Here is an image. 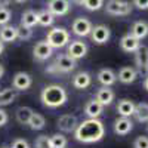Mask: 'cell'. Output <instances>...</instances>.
Instances as JSON below:
<instances>
[{
  "instance_id": "6da1fadb",
  "label": "cell",
  "mask_w": 148,
  "mask_h": 148,
  "mask_svg": "<svg viewBox=\"0 0 148 148\" xmlns=\"http://www.w3.org/2000/svg\"><path fill=\"white\" fill-rule=\"evenodd\" d=\"M105 133L104 123L98 119H88L82 123H79V126L74 130L76 139L83 144H93L101 141Z\"/></svg>"
},
{
  "instance_id": "7a4b0ae2",
  "label": "cell",
  "mask_w": 148,
  "mask_h": 148,
  "mask_svg": "<svg viewBox=\"0 0 148 148\" xmlns=\"http://www.w3.org/2000/svg\"><path fill=\"white\" fill-rule=\"evenodd\" d=\"M67 92L62 86L59 84H49L42 90L40 93V99L43 102V105L49 107V108H58L61 105H64L67 102Z\"/></svg>"
},
{
  "instance_id": "3957f363",
  "label": "cell",
  "mask_w": 148,
  "mask_h": 148,
  "mask_svg": "<svg viewBox=\"0 0 148 148\" xmlns=\"http://www.w3.org/2000/svg\"><path fill=\"white\" fill-rule=\"evenodd\" d=\"M46 42L51 45L53 49L64 47L70 42V33L64 27H55V28H52L51 31L47 33Z\"/></svg>"
},
{
  "instance_id": "277c9868",
  "label": "cell",
  "mask_w": 148,
  "mask_h": 148,
  "mask_svg": "<svg viewBox=\"0 0 148 148\" xmlns=\"http://www.w3.org/2000/svg\"><path fill=\"white\" fill-rule=\"evenodd\" d=\"M76 59L71 58L70 55H59L55 59V62L51 64L49 68H46V73H70L76 68Z\"/></svg>"
},
{
  "instance_id": "5b68a950",
  "label": "cell",
  "mask_w": 148,
  "mask_h": 148,
  "mask_svg": "<svg viewBox=\"0 0 148 148\" xmlns=\"http://www.w3.org/2000/svg\"><path fill=\"white\" fill-rule=\"evenodd\" d=\"M105 12L114 16H126L132 12V5L126 0H108L105 5Z\"/></svg>"
},
{
  "instance_id": "8992f818",
  "label": "cell",
  "mask_w": 148,
  "mask_h": 148,
  "mask_svg": "<svg viewBox=\"0 0 148 148\" xmlns=\"http://www.w3.org/2000/svg\"><path fill=\"white\" fill-rule=\"evenodd\" d=\"M135 64H136L138 74L142 77L148 76V46H139L138 51L135 52Z\"/></svg>"
},
{
  "instance_id": "52a82bcc",
  "label": "cell",
  "mask_w": 148,
  "mask_h": 148,
  "mask_svg": "<svg viewBox=\"0 0 148 148\" xmlns=\"http://www.w3.org/2000/svg\"><path fill=\"white\" fill-rule=\"evenodd\" d=\"M92 22L89 21V19H86V18H83V16H80V18H76L73 21V25H71V30H73V33L76 34V36H79V37H86V36H89L90 34V31H92Z\"/></svg>"
},
{
  "instance_id": "ba28073f",
  "label": "cell",
  "mask_w": 148,
  "mask_h": 148,
  "mask_svg": "<svg viewBox=\"0 0 148 148\" xmlns=\"http://www.w3.org/2000/svg\"><path fill=\"white\" fill-rule=\"evenodd\" d=\"M58 129L64 133H71L76 130V127L79 126V120L76 116L73 114H64L58 119Z\"/></svg>"
},
{
  "instance_id": "9c48e42d",
  "label": "cell",
  "mask_w": 148,
  "mask_h": 148,
  "mask_svg": "<svg viewBox=\"0 0 148 148\" xmlns=\"http://www.w3.org/2000/svg\"><path fill=\"white\" fill-rule=\"evenodd\" d=\"M31 83H33V80H31L30 74L19 71L14 76V79H12V88L15 90H27L31 86Z\"/></svg>"
},
{
  "instance_id": "30bf717a",
  "label": "cell",
  "mask_w": 148,
  "mask_h": 148,
  "mask_svg": "<svg viewBox=\"0 0 148 148\" xmlns=\"http://www.w3.org/2000/svg\"><path fill=\"white\" fill-rule=\"evenodd\" d=\"M52 53H53V47L46 40L36 43V46L33 47V55L37 61H46L47 58H51Z\"/></svg>"
},
{
  "instance_id": "8fae6325",
  "label": "cell",
  "mask_w": 148,
  "mask_h": 148,
  "mask_svg": "<svg viewBox=\"0 0 148 148\" xmlns=\"http://www.w3.org/2000/svg\"><path fill=\"white\" fill-rule=\"evenodd\" d=\"M86 53H88V46H86L84 42H82V40H73L68 45L67 55H70L71 58H74L76 61L80 59V58H83Z\"/></svg>"
},
{
  "instance_id": "7c38bea8",
  "label": "cell",
  "mask_w": 148,
  "mask_h": 148,
  "mask_svg": "<svg viewBox=\"0 0 148 148\" xmlns=\"http://www.w3.org/2000/svg\"><path fill=\"white\" fill-rule=\"evenodd\" d=\"M90 36H92V42H93V43H96V45H104V43L108 42L111 33H110V28H108L107 25H102V24H101V25H96V27L92 28Z\"/></svg>"
},
{
  "instance_id": "4fadbf2b",
  "label": "cell",
  "mask_w": 148,
  "mask_h": 148,
  "mask_svg": "<svg viewBox=\"0 0 148 148\" xmlns=\"http://www.w3.org/2000/svg\"><path fill=\"white\" fill-rule=\"evenodd\" d=\"M70 2L68 0H51L47 5V9L52 12L55 16H64L70 12Z\"/></svg>"
},
{
  "instance_id": "5bb4252c",
  "label": "cell",
  "mask_w": 148,
  "mask_h": 148,
  "mask_svg": "<svg viewBox=\"0 0 148 148\" xmlns=\"http://www.w3.org/2000/svg\"><path fill=\"white\" fill-rule=\"evenodd\" d=\"M120 46L121 49L125 52H129V53H133V52H136L138 51V47L141 46V42L139 39H136L133 34H126V36H123L121 37V40H120Z\"/></svg>"
},
{
  "instance_id": "9a60e30c",
  "label": "cell",
  "mask_w": 148,
  "mask_h": 148,
  "mask_svg": "<svg viewBox=\"0 0 148 148\" xmlns=\"http://www.w3.org/2000/svg\"><path fill=\"white\" fill-rule=\"evenodd\" d=\"M102 110H104V105L101 102H98L96 99H90L84 105V114L89 119H98L102 114Z\"/></svg>"
},
{
  "instance_id": "2e32d148",
  "label": "cell",
  "mask_w": 148,
  "mask_h": 148,
  "mask_svg": "<svg viewBox=\"0 0 148 148\" xmlns=\"http://www.w3.org/2000/svg\"><path fill=\"white\" fill-rule=\"evenodd\" d=\"M133 129V123L129 117H120L114 121V132L117 135H127Z\"/></svg>"
},
{
  "instance_id": "e0dca14e",
  "label": "cell",
  "mask_w": 148,
  "mask_h": 148,
  "mask_svg": "<svg viewBox=\"0 0 148 148\" xmlns=\"http://www.w3.org/2000/svg\"><path fill=\"white\" fill-rule=\"evenodd\" d=\"M90 83H92V77L86 71H80L73 77V86L76 89H86L90 86Z\"/></svg>"
},
{
  "instance_id": "ac0fdd59",
  "label": "cell",
  "mask_w": 148,
  "mask_h": 148,
  "mask_svg": "<svg viewBox=\"0 0 148 148\" xmlns=\"http://www.w3.org/2000/svg\"><path fill=\"white\" fill-rule=\"evenodd\" d=\"M95 99L98 102H101L104 107H107L114 101V92L111 89H108V86H104V88L98 89V92L95 95Z\"/></svg>"
},
{
  "instance_id": "d6986e66",
  "label": "cell",
  "mask_w": 148,
  "mask_h": 148,
  "mask_svg": "<svg viewBox=\"0 0 148 148\" xmlns=\"http://www.w3.org/2000/svg\"><path fill=\"white\" fill-rule=\"evenodd\" d=\"M16 39H18L16 27L9 25V24L2 25V28H0V40H2L3 43H12V42H15Z\"/></svg>"
},
{
  "instance_id": "ffe728a7",
  "label": "cell",
  "mask_w": 148,
  "mask_h": 148,
  "mask_svg": "<svg viewBox=\"0 0 148 148\" xmlns=\"http://www.w3.org/2000/svg\"><path fill=\"white\" fill-rule=\"evenodd\" d=\"M117 77H119V80H120L121 83L130 84V83H133L135 80H136L138 71L135 70V68H132V67H123V68H120Z\"/></svg>"
},
{
  "instance_id": "44dd1931",
  "label": "cell",
  "mask_w": 148,
  "mask_h": 148,
  "mask_svg": "<svg viewBox=\"0 0 148 148\" xmlns=\"http://www.w3.org/2000/svg\"><path fill=\"white\" fill-rule=\"evenodd\" d=\"M117 80V76L113 70L110 68H102L99 73H98V82H99L102 86H111L114 84Z\"/></svg>"
},
{
  "instance_id": "7402d4cb",
  "label": "cell",
  "mask_w": 148,
  "mask_h": 148,
  "mask_svg": "<svg viewBox=\"0 0 148 148\" xmlns=\"http://www.w3.org/2000/svg\"><path fill=\"white\" fill-rule=\"evenodd\" d=\"M130 34H133L136 39H145L148 36V24L145 21H136L130 28Z\"/></svg>"
},
{
  "instance_id": "603a6c76",
  "label": "cell",
  "mask_w": 148,
  "mask_h": 148,
  "mask_svg": "<svg viewBox=\"0 0 148 148\" xmlns=\"http://www.w3.org/2000/svg\"><path fill=\"white\" fill-rule=\"evenodd\" d=\"M117 111H119V114L123 116V117H130V116H133L135 104L130 99H121V101H119Z\"/></svg>"
},
{
  "instance_id": "cb8c5ba5",
  "label": "cell",
  "mask_w": 148,
  "mask_h": 148,
  "mask_svg": "<svg viewBox=\"0 0 148 148\" xmlns=\"http://www.w3.org/2000/svg\"><path fill=\"white\" fill-rule=\"evenodd\" d=\"M133 116L136 117L139 123H148V104L147 102H139L135 105Z\"/></svg>"
},
{
  "instance_id": "d4e9b609",
  "label": "cell",
  "mask_w": 148,
  "mask_h": 148,
  "mask_svg": "<svg viewBox=\"0 0 148 148\" xmlns=\"http://www.w3.org/2000/svg\"><path fill=\"white\" fill-rule=\"evenodd\" d=\"M21 24L25 27H30L33 28L36 24H39V15H37V12L34 10H25L21 16Z\"/></svg>"
},
{
  "instance_id": "484cf974",
  "label": "cell",
  "mask_w": 148,
  "mask_h": 148,
  "mask_svg": "<svg viewBox=\"0 0 148 148\" xmlns=\"http://www.w3.org/2000/svg\"><path fill=\"white\" fill-rule=\"evenodd\" d=\"M33 113H34V111L30 107H19L16 110V113H15L18 123H21V125H28V121H30Z\"/></svg>"
},
{
  "instance_id": "4316f807",
  "label": "cell",
  "mask_w": 148,
  "mask_h": 148,
  "mask_svg": "<svg viewBox=\"0 0 148 148\" xmlns=\"http://www.w3.org/2000/svg\"><path fill=\"white\" fill-rule=\"evenodd\" d=\"M15 99H16L15 89H3V90H0V107L9 105Z\"/></svg>"
},
{
  "instance_id": "83f0119b",
  "label": "cell",
  "mask_w": 148,
  "mask_h": 148,
  "mask_svg": "<svg viewBox=\"0 0 148 148\" xmlns=\"http://www.w3.org/2000/svg\"><path fill=\"white\" fill-rule=\"evenodd\" d=\"M37 15H39V24H40V25H43V27L52 25L53 21H55V15H53L49 9H45V10L37 12Z\"/></svg>"
},
{
  "instance_id": "f1b7e54d",
  "label": "cell",
  "mask_w": 148,
  "mask_h": 148,
  "mask_svg": "<svg viewBox=\"0 0 148 148\" xmlns=\"http://www.w3.org/2000/svg\"><path fill=\"white\" fill-rule=\"evenodd\" d=\"M45 125H46L45 117H43L42 114H39V113H33V116H31V119H30V121H28V126H30L33 130H40V129L45 127Z\"/></svg>"
},
{
  "instance_id": "f546056e",
  "label": "cell",
  "mask_w": 148,
  "mask_h": 148,
  "mask_svg": "<svg viewBox=\"0 0 148 148\" xmlns=\"http://www.w3.org/2000/svg\"><path fill=\"white\" fill-rule=\"evenodd\" d=\"M51 144H52V148H65L67 147V138L61 133H55L51 136Z\"/></svg>"
},
{
  "instance_id": "4dcf8cb0",
  "label": "cell",
  "mask_w": 148,
  "mask_h": 148,
  "mask_svg": "<svg viewBox=\"0 0 148 148\" xmlns=\"http://www.w3.org/2000/svg\"><path fill=\"white\" fill-rule=\"evenodd\" d=\"M16 34H18V39L19 40H30L31 37H33V30L30 28V27H25V25H21L19 27H16Z\"/></svg>"
},
{
  "instance_id": "1f68e13d",
  "label": "cell",
  "mask_w": 148,
  "mask_h": 148,
  "mask_svg": "<svg viewBox=\"0 0 148 148\" xmlns=\"http://www.w3.org/2000/svg\"><path fill=\"white\" fill-rule=\"evenodd\" d=\"M80 5L88 10H99L104 6V0H82Z\"/></svg>"
},
{
  "instance_id": "d6a6232c",
  "label": "cell",
  "mask_w": 148,
  "mask_h": 148,
  "mask_svg": "<svg viewBox=\"0 0 148 148\" xmlns=\"http://www.w3.org/2000/svg\"><path fill=\"white\" fill-rule=\"evenodd\" d=\"M34 147L36 148H52L51 136H47V135H42V136H39L34 141Z\"/></svg>"
},
{
  "instance_id": "836d02e7",
  "label": "cell",
  "mask_w": 148,
  "mask_h": 148,
  "mask_svg": "<svg viewBox=\"0 0 148 148\" xmlns=\"http://www.w3.org/2000/svg\"><path fill=\"white\" fill-rule=\"evenodd\" d=\"M12 14L8 8H0V25H6V24L10 21Z\"/></svg>"
},
{
  "instance_id": "e575fe53",
  "label": "cell",
  "mask_w": 148,
  "mask_h": 148,
  "mask_svg": "<svg viewBox=\"0 0 148 148\" xmlns=\"http://www.w3.org/2000/svg\"><path fill=\"white\" fill-rule=\"evenodd\" d=\"M133 148H148V136H138L133 142Z\"/></svg>"
},
{
  "instance_id": "d590c367",
  "label": "cell",
  "mask_w": 148,
  "mask_h": 148,
  "mask_svg": "<svg viewBox=\"0 0 148 148\" xmlns=\"http://www.w3.org/2000/svg\"><path fill=\"white\" fill-rule=\"evenodd\" d=\"M12 148H30V144L22 138H16L12 142Z\"/></svg>"
},
{
  "instance_id": "8d00e7d4",
  "label": "cell",
  "mask_w": 148,
  "mask_h": 148,
  "mask_svg": "<svg viewBox=\"0 0 148 148\" xmlns=\"http://www.w3.org/2000/svg\"><path fill=\"white\" fill-rule=\"evenodd\" d=\"M133 6H136L141 10H147L148 9V0H133Z\"/></svg>"
},
{
  "instance_id": "74e56055",
  "label": "cell",
  "mask_w": 148,
  "mask_h": 148,
  "mask_svg": "<svg viewBox=\"0 0 148 148\" xmlns=\"http://www.w3.org/2000/svg\"><path fill=\"white\" fill-rule=\"evenodd\" d=\"M8 120H9V117H8V113L5 110H2L0 108V127L2 126H5L6 123H8Z\"/></svg>"
},
{
  "instance_id": "f35d334b",
  "label": "cell",
  "mask_w": 148,
  "mask_h": 148,
  "mask_svg": "<svg viewBox=\"0 0 148 148\" xmlns=\"http://www.w3.org/2000/svg\"><path fill=\"white\" fill-rule=\"evenodd\" d=\"M10 2H12V0H0V8H6V6H9Z\"/></svg>"
},
{
  "instance_id": "ab89813d",
  "label": "cell",
  "mask_w": 148,
  "mask_h": 148,
  "mask_svg": "<svg viewBox=\"0 0 148 148\" xmlns=\"http://www.w3.org/2000/svg\"><path fill=\"white\" fill-rule=\"evenodd\" d=\"M3 51H5V43H3L2 40H0V55L3 53Z\"/></svg>"
},
{
  "instance_id": "60d3db41",
  "label": "cell",
  "mask_w": 148,
  "mask_h": 148,
  "mask_svg": "<svg viewBox=\"0 0 148 148\" xmlns=\"http://www.w3.org/2000/svg\"><path fill=\"white\" fill-rule=\"evenodd\" d=\"M3 74H5V67H3L2 64H0V79L3 77Z\"/></svg>"
},
{
  "instance_id": "b9f144b4",
  "label": "cell",
  "mask_w": 148,
  "mask_h": 148,
  "mask_svg": "<svg viewBox=\"0 0 148 148\" xmlns=\"http://www.w3.org/2000/svg\"><path fill=\"white\" fill-rule=\"evenodd\" d=\"M144 88L148 90V76H147V77H145V80H144Z\"/></svg>"
},
{
  "instance_id": "7bdbcfd3",
  "label": "cell",
  "mask_w": 148,
  "mask_h": 148,
  "mask_svg": "<svg viewBox=\"0 0 148 148\" xmlns=\"http://www.w3.org/2000/svg\"><path fill=\"white\" fill-rule=\"evenodd\" d=\"M16 3H25V2H28V0H15Z\"/></svg>"
},
{
  "instance_id": "ee69618b",
  "label": "cell",
  "mask_w": 148,
  "mask_h": 148,
  "mask_svg": "<svg viewBox=\"0 0 148 148\" xmlns=\"http://www.w3.org/2000/svg\"><path fill=\"white\" fill-rule=\"evenodd\" d=\"M147 133H148V125H147Z\"/></svg>"
},
{
  "instance_id": "f6af8a7d",
  "label": "cell",
  "mask_w": 148,
  "mask_h": 148,
  "mask_svg": "<svg viewBox=\"0 0 148 148\" xmlns=\"http://www.w3.org/2000/svg\"><path fill=\"white\" fill-rule=\"evenodd\" d=\"M2 148H8V147H2Z\"/></svg>"
},
{
  "instance_id": "bcb514c9",
  "label": "cell",
  "mask_w": 148,
  "mask_h": 148,
  "mask_svg": "<svg viewBox=\"0 0 148 148\" xmlns=\"http://www.w3.org/2000/svg\"><path fill=\"white\" fill-rule=\"evenodd\" d=\"M0 89H2V88H0Z\"/></svg>"
}]
</instances>
